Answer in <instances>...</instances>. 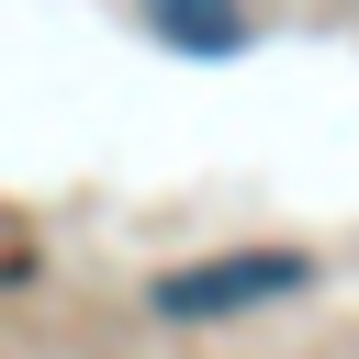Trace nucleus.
<instances>
[{
  "label": "nucleus",
  "instance_id": "obj_1",
  "mask_svg": "<svg viewBox=\"0 0 359 359\" xmlns=\"http://www.w3.org/2000/svg\"><path fill=\"white\" fill-rule=\"evenodd\" d=\"M314 280V258H292V247H236V258H191V269H168V280H146V314L157 325H236V314H258V303H280V292H303Z\"/></svg>",
  "mask_w": 359,
  "mask_h": 359
},
{
  "label": "nucleus",
  "instance_id": "obj_2",
  "mask_svg": "<svg viewBox=\"0 0 359 359\" xmlns=\"http://www.w3.org/2000/svg\"><path fill=\"white\" fill-rule=\"evenodd\" d=\"M146 34H168L180 56H236L247 45V0H135Z\"/></svg>",
  "mask_w": 359,
  "mask_h": 359
}]
</instances>
